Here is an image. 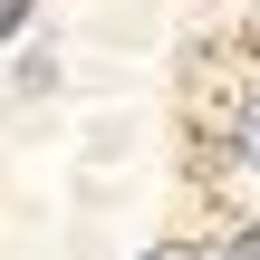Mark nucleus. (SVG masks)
Wrapping results in <instances>:
<instances>
[{
	"instance_id": "nucleus-1",
	"label": "nucleus",
	"mask_w": 260,
	"mask_h": 260,
	"mask_svg": "<svg viewBox=\"0 0 260 260\" xmlns=\"http://www.w3.org/2000/svg\"><path fill=\"white\" fill-rule=\"evenodd\" d=\"M48 77H58V68H48V58H39V48H19V68H10V87H19V96H39V87H48Z\"/></svg>"
},
{
	"instance_id": "nucleus-4",
	"label": "nucleus",
	"mask_w": 260,
	"mask_h": 260,
	"mask_svg": "<svg viewBox=\"0 0 260 260\" xmlns=\"http://www.w3.org/2000/svg\"><path fill=\"white\" fill-rule=\"evenodd\" d=\"M29 19H39V0H10L0 10V29H29Z\"/></svg>"
},
{
	"instance_id": "nucleus-3",
	"label": "nucleus",
	"mask_w": 260,
	"mask_h": 260,
	"mask_svg": "<svg viewBox=\"0 0 260 260\" xmlns=\"http://www.w3.org/2000/svg\"><path fill=\"white\" fill-rule=\"evenodd\" d=\"M222 260H260V222H251V232H232V251H222Z\"/></svg>"
},
{
	"instance_id": "nucleus-2",
	"label": "nucleus",
	"mask_w": 260,
	"mask_h": 260,
	"mask_svg": "<svg viewBox=\"0 0 260 260\" xmlns=\"http://www.w3.org/2000/svg\"><path fill=\"white\" fill-rule=\"evenodd\" d=\"M232 145H241V164H251V174H260V96H251V106H241V135H232Z\"/></svg>"
}]
</instances>
